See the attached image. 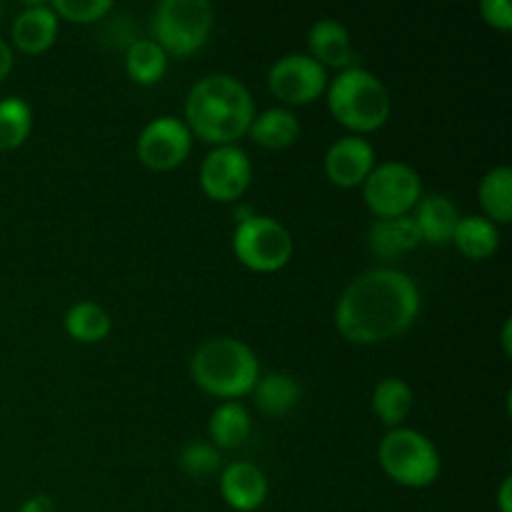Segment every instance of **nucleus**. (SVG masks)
<instances>
[{
  "instance_id": "ddd939ff",
  "label": "nucleus",
  "mask_w": 512,
  "mask_h": 512,
  "mask_svg": "<svg viewBox=\"0 0 512 512\" xmlns=\"http://www.w3.org/2000/svg\"><path fill=\"white\" fill-rule=\"evenodd\" d=\"M223 500L238 512H253L268 498V478L253 463H230L220 478Z\"/></svg>"
},
{
  "instance_id": "20e7f679",
  "label": "nucleus",
  "mask_w": 512,
  "mask_h": 512,
  "mask_svg": "<svg viewBox=\"0 0 512 512\" xmlns=\"http://www.w3.org/2000/svg\"><path fill=\"white\" fill-rule=\"evenodd\" d=\"M328 108L345 128L368 133L388 123L393 100L378 75L360 65H350L328 83Z\"/></svg>"
},
{
  "instance_id": "b1692460",
  "label": "nucleus",
  "mask_w": 512,
  "mask_h": 512,
  "mask_svg": "<svg viewBox=\"0 0 512 512\" xmlns=\"http://www.w3.org/2000/svg\"><path fill=\"white\" fill-rule=\"evenodd\" d=\"M413 388L403 378H383L373 390V410L385 425L395 428L413 410Z\"/></svg>"
},
{
  "instance_id": "423d86ee",
  "label": "nucleus",
  "mask_w": 512,
  "mask_h": 512,
  "mask_svg": "<svg viewBox=\"0 0 512 512\" xmlns=\"http://www.w3.org/2000/svg\"><path fill=\"white\" fill-rule=\"evenodd\" d=\"M378 458L390 480L405 488H428L440 475V453L428 435L393 428L380 440Z\"/></svg>"
},
{
  "instance_id": "2eb2a0df",
  "label": "nucleus",
  "mask_w": 512,
  "mask_h": 512,
  "mask_svg": "<svg viewBox=\"0 0 512 512\" xmlns=\"http://www.w3.org/2000/svg\"><path fill=\"white\" fill-rule=\"evenodd\" d=\"M415 225H418V233L423 243L430 245H445L453 240L455 225H458L460 213L453 205V200L445 198V195L433 193L425 195L418 200L413 213Z\"/></svg>"
},
{
  "instance_id": "393cba45",
  "label": "nucleus",
  "mask_w": 512,
  "mask_h": 512,
  "mask_svg": "<svg viewBox=\"0 0 512 512\" xmlns=\"http://www.w3.org/2000/svg\"><path fill=\"white\" fill-rule=\"evenodd\" d=\"M113 328L108 310L103 305L93 303V300H80V303L70 305L65 313V330L70 338L80 340V343H98Z\"/></svg>"
},
{
  "instance_id": "f257e3e1",
  "label": "nucleus",
  "mask_w": 512,
  "mask_h": 512,
  "mask_svg": "<svg viewBox=\"0 0 512 512\" xmlns=\"http://www.w3.org/2000/svg\"><path fill=\"white\" fill-rule=\"evenodd\" d=\"M420 305V288L408 273L373 268L345 285L335 305V325L350 343H383L418 320Z\"/></svg>"
},
{
  "instance_id": "4be33fe9",
  "label": "nucleus",
  "mask_w": 512,
  "mask_h": 512,
  "mask_svg": "<svg viewBox=\"0 0 512 512\" xmlns=\"http://www.w3.org/2000/svg\"><path fill=\"white\" fill-rule=\"evenodd\" d=\"M208 435L218 448H238L250 435V413L238 400H225L208 420Z\"/></svg>"
},
{
  "instance_id": "5701e85b",
  "label": "nucleus",
  "mask_w": 512,
  "mask_h": 512,
  "mask_svg": "<svg viewBox=\"0 0 512 512\" xmlns=\"http://www.w3.org/2000/svg\"><path fill=\"white\" fill-rule=\"evenodd\" d=\"M480 205L485 210V218L495 225H508L512 218V170L508 165L488 170L480 180Z\"/></svg>"
},
{
  "instance_id": "4468645a",
  "label": "nucleus",
  "mask_w": 512,
  "mask_h": 512,
  "mask_svg": "<svg viewBox=\"0 0 512 512\" xmlns=\"http://www.w3.org/2000/svg\"><path fill=\"white\" fill-rule=\"evenodd\" d=\"M58 38V15L48 3L28 5L13 20V43L25 53H43Z\"/></svg>"
},
{
  "instance_id": "cd10ccee",
  "label": "nucleus",
  "mask_w": 512,
  "mask_h": 512,
  "mask_svg": "<svg viewBox=\"0 0 512 512\" xmlns=\"http://www.w3.org/2000/svg\"><path fill=\"white\" fill-rule=\"evenodd\" d=\"M50 8L55 10V15H63L65 20H73V23H93L100 20L113 3L110 0H53Z\"/></svg>"
},
{
  "instance_id": "6e6552de",
  "label": "nucleus",
  "mask_w": 512,
  "mask_h": 512,
  "mask_svg": "<svg viewBox=\"0 0 512 512\" xmlns=\"http://www.w3.org/2000/svg\"><path fill=\"white\" fill-rule=\"evenodd\" d=\"M363 198L378 218H398L408 215L423 198V180L413 165L388 160L375 165L363 180Z\"/></svg>"
},
{
  "instance_id": "1a4fd4ad",
  "label": "nucleus",
  "mask_w": 512,
  "mask_h": 512,
  "mask_svg": "<svg viewBox=\"0 0 512 512\" xmlns=\"http://www.w3.org/2000/svg\"><path fill=\"white\" fill-rule=\"evenodd\" d=\"M268 88L290 105H305L328 90V70L305 53H288L268 70Z\"/></svg>"
},
{
  "instance_id": "9b49d317",
  "label": "nucleus",
  "mask_w": 512,
  "mask_h": 512,
  "mask_svg": "<svg viewBox=\"0 0 512 512\" xmlns=\"http://www.w3.org/2000/svg\"><path fill=\"white\" fill-rule=\"evenodd\" d=\"M193 133L185 120L175 115H158L138 135V158L153 170L178 168L190 153Z\"/></svg>"
},
{
  "instance_id": "dca6fc26",
  "label": "nucleus",
  "mask_w": 512,
  "mask_h": 512,
  "mask_svg": "<svg viewBox=\"0 0 512 512\" xmlns=\"http://www.w3.org/2000/svg\"><path fill=\"white\" fill-rule=\"evenodd\" d=\"M423 243L413 215L398 218H378L368 230V248L378 258H398Z\"/></svg>"
},
{
  "instance_id": "412c9836",
  "label": "nucleus",
  "mask_w": 512,
  "mask_h": 512,
  "mask_svg": "<svg viewBox=\"0 0 512 512\" xmlns=\"http://www.w3.org/2000/svg\"><path fill=\"white\" fill-rule=\"evenodd\" d=\"M165 70H168V53L153 38H135L125 45V73L135 83H158Z\"/></svg>"
},
{
  "instance_id": "a878e982",
  "label": "nucleus",
  "mask_w": 512,
  "mask_h": 512,
  "mask_svg": "<svg viewBox=\"0 0 512 512\" xmlns=\"http://www.w3.org/2000/svg\"><path fill=\"white\" fill-rule=\"evenodd\" d=\"M33 128V110L20 95L0 100V150H15L28 140Z\"/></svg>"
},
{
  "instance_id": "a211bd4d",
  "label": "nucleus",
  "mask_w": 512,
  "mask_h": 512,
  "mask_svg": "<svg viewBox=\"0 0 512 512\" xmlns=\"http://www.w3.org/2000/svg\"><path fill=\"white\" fill-rule=\"evenodd\" d=\"M248 133L263 148L280 150L288 148V145H293L300 138V120L293 110L270 108L265 113L255 115Z\"/></svg>"
},
{
  "instance_id": "c756f323",
  "label": "nucleus",
  "mask_w": 512,
  "mask_h": 512,
  "mask_svg": "<svg viewBox=\"0 0 512 512\" xmlns=\"http://www.w3.org/2000/svg\"><path fill=\"white\" fill-rule=\"evenodd\" d=\"M18 512H55V505L48 495H33L20 505Z\"/></svg>"
},
{
  "instance_id": "f3484780",
  "label": "nucleus",
  "mask_w": 512,
  "mask_h": 512,
  "mask_svg": "<svg viewBox=\"0 0 512 512\" xmlns=\"http://www.w3.org/2000/svg\"><path fill=\"white\" fill-rule=\"evenodd\" d=\"M308 45L313 50V58L323 68H350L353 63V45H350V33L340 20L320 18L315 20L308 33Z\"/></svg>"
},
{
  "instance_id": "473e14b6",
  "label": "nucleus",
  "mask_w": 512,
  "mask_h": 512,
  "mask_svg": "<svg viewBox=\"0 0 512 512\" xmlns=\"http://www.w3.org/2000/svg\"><path fill=\"white\" fill-rule=\"evenodd\" d=\"M503 345H505V353H510V320L505 323V330H503Z\"/></svg>"
},
{
  "instance_id": "39448f33",
  "label": "nucleus",
  "mask_w": 512,
  "mask_h": 512,
  "mask_svg": "<svg viewBox=\"0 0 512 512\" xmlns=\"http://www.w3.org/2000/svg\"><path fill=\"white\" fill-rule=\"evenodd\" d=\"M213 30L208 0H160L150 15L153 40L168 55L198 53Z\"/></svg>"
},
{
  "instance_id": "9d476101",
  "label": "nucleus",
  "mask_w": 512,
  "mask_h": 512,
  "mask_svg": "<svg viewBox=\"0 0 512 512\" xmlns=\"http://www.w3.org/2000/svg\"><path fill=\"white\" fill-rule=\"evenodd\" d=\"M253 165L240 145H215L200 165V188L218 203L238 200L248 190Z\"/></svg>"
},
{
  "instance_id": "c85d7f7f",
  "label": "nucleus",
  "mask_w": 512,
  "mask_h": 512,
  "mask_svg": "<svg viewBox=\"0 0 512 512\" xmlns=\"http://www.w3.org/2000/svg\"><path fill=\"white\" fill-rule=\"evenodd\" d=\"M480 13L488 20L493 28L510 30L512 28V5L510 0H483L480 3Z\"/></svg>"
},
{
  "instance_id": "2f4dec72",
  "label": "nucleus",
  "mask_w": 512,
  "mask_h": 512,
  "mask_svg": "<svg viewBox=\"0 0 512 512\" xmlns=\"http://www.w3.org/2000/svg\"><path fill=\"white\" fill-rule=\"evenodd\" d=\"M498 508L500 512H512V478H505L498 490Z\"/></svg>"
},
{
  "instance_id": "f8f14e48",
  "label": "nucleus",
  "mask_w": 512,
  "mask_h": 512,
  "mask_svg": "<svg viewBox=\"0 0 512 512\" xmlns=\"http://www.w3.org/2000/svg\"><path fill=\"white\" fill-rule=\"evenodd\" d=\"M375 168V148L363 135H345L325 150V173L340 188L363 185Z\"/></svg>"
},
{
  "instance_id": "bb28decb",
  "label": "nucleus",
  "mask_w": 512,
  "mask_h": 512,
  "mask_svg": "<svg viewBox=\"0 0 512 512\" xmlns=\"http://www.w3.org/2000/svg\"><path fill=\"white\" fill-rule=\"evenodd\" d=\"M220 465H223V458H220L218 448L213 443H205V440H193L180 453V468L190 478H208Z\"/></svg>"
},
{
  "instance_id": "aec40b11",
  "label": "nucleus",
  "mask_w": 512,
  "mask_h": 512,
  "mask_svg": "<svg viewBox=\"0 0 512 512\" xmlns=\"http://www.w3.org/2000/svg\"><path fill=\"white\" fill-rule=\"evenodd\" d=\"M255 405L263 410L265 415H285L300 403L303 398V388L298 380L288 373H268L258 378L253 388Z\"/></svg>"
},
{
  "instance_id": "7c9ffc66",
  "label": "nucleus",
  "mask_w": 512,
  "mask_h": 512,
  "mask_svg": "<svg viewBox=\"0 0 512 512\" xmlns=\"http://www.w3.org/2000/svg\"><path fill=\"white\" fill-rule=\"evenodd\" d=\"M13 70V48L0 38V80Z\"/></svg>"
},
{
  "instance_id": "0eeeda50",
  "label": "nucleus",
  "mask_w": 512,
  "mask_h": 512,
  "mask_svg": "<svg viewBox=\"0 0 512 512\" xmlns=\"http://www.w3.org/2000/svg\"><path fill=\"white\" fill-rule=\"evenodd\" d=\"M238 260L258 273H273L293 258V235L280 220L250 213L240 218L233 233Z\"/></svg>"
},
{
  "instance_id": "f03ea898",
  "label": "nucleus",
  "mask_w": 512,
  "mask_h": 512,
  "mask_svg": "<svg viewBox=\"0 0 512 512\" xmlns=\"http://www.w3.org/2000/svg\"><path fill=\"white\" fill-rule=\"evenodd\" d=\"M255 103L248 88L228 73L200 78L185 100V125L213 145H233L248 133Z\"/></svg>"
},
{
  "instance_id": "6ab92c4d",
  "label": "nucleus",
  "mask_w": 512,
  "mask_h": 512,
  "mask_svg": "<svg viewBox=\"0 0 512 512\" xmlns=\"http://www.w3.org/2000/svg\"><path fill=\"white\" fill-rule=\"evenodd\" d=\"M453 243L470 260H485L500 248V230L485 215H465L455 225Z\"/></svg>"
},
{
  "instance_id": "7ed1b4c3",
  "label": "nucleus",
  "mask_w": 512,
  "mask_h": 512,
  "mask_svg": "<svg viewBox=\"0 0 512 512\" xmlns=\"http://www.w3.org/2000/svg\"><path fill=\"white\" fill-rule=\"evenodd\" d=\"M190 375L205 393L215 398H240L253 393L260 378L258 355L238 338H210L195 348Z\"/></svg>"
}]
</instances>
